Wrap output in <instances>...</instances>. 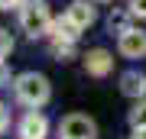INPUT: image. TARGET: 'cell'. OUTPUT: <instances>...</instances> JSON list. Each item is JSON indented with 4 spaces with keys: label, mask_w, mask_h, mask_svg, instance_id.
<instances>
[{
    "label": "cell",
    "mask_w": 146,
    "mask_h": 139,
    "mask_svg": "<svg viewBox=\"0 0 146 139\" xmlns=\"http://www.w3.org/2000/svg\"><path fill=\"white\" fill-rule=\"evenodd\" d=\"M84 68H88V74H94V78H104L110 68H114V58H110L104 49H94V52L84 55Z\"/></svg>",
    "instance_id": "6"
},
{
    "label": "cell",
    "mask_w": 146,
    "mask_h": 139,
    "mask_svg": "<svg viewBox=\"0 0 146 139\" xmlns=\"http://www.w3.org/2000/svg\"><path fill=\"white\" fill-rule=\"evenodd\" d=\"M94 136H98L94 120L81 117V113H72L58 123V139H94Z\"/></svg>",
    "instance_id": "3"
},
{
    "label": "cell",
    "mask_w": 146,
    "mask_h": 139,
    "mask_svg": "<svg viewBox=\"0 0 146 139\" xmlns=\"http://www.w3.org/2000/svg\"><path fill=\"white\" fill-rule=\"evenodd\" d=\"M7 81H10V71H7V65L0 62V84H7Z\"/></svg>",
    "instance_id": "14"
},
{
    "label": "cell",
    "mask_w": 146,
    "mask_h": 139,
    "mask_svg": "<svg viewBox=\"0 0 146 139\" xmlns=\"http://www.w3.org/2000/svg\"><path fill=\"white\" fill-rule=\"evenodd\" d=\"M7 126H10V113H7V107H3V103H0V133H3Z\"/></svg>",
    "instance_id": "13"
},
{
    "label": "cell",
    "mask_w": 146,
    "mask_h": 139,
    "mask_svg": "<svg viewBox=\"0 0 146 139\" xmlns=\"http://www.w3.org/2000/svg\"><path fill=\"white\" fill-rule=\"evenodd\" d=\"M133 139H146V126H133Z\"/></svg>",
    "instance_id": "15"
},
{
    "label": "cell",
    "mask_w": 146,
    "mask_h": 139,
    "mask_svg": "<svg viewBox=\"0 0 146 139\" xmlns=\"http://www.w3.org/2000/svg\"><path fill=\"white\" fill-rule=\"evenodd\" d=\"M46 133H49V123H46L42 113H26L23 117V123H20L23 139H46Z\"/></svg>",
    "instance_id": "5"
},
{
    "label": "cell",
    "mask_w": 146,
    "mask_h": 139,
    "mask_svg": "<svg viewBox=\"0 0 146 139\" xmlns=\"http://www.w3.org/2000/svg\"><path fill=\"white\" fill-rule=\"evenodd\" d=\"M20 0H0V10H10V7H16Z\"/></svg>",
    "instance_id": "16"
},
{
    "label": "cell",
    "mask_w": 146,
    "mask_h": 139,
    "mask_svg": "<svg viewBox=\"0 0 146 139\" xmlns=\"http://www.w3.org/2000/svg\"><path fill=\"white\" fill-rule=\"evenodd\" d=\"M107 26H110V32H127V29H130V26H127V13H114V16H110V20H107Z\"/></svg>",
    "instance_id": "9"
},
{
    "label": "cell",
    "mask_w": 146,
    "mask_h": 139,
    "mask_svg": "<svg viewBox=\"0 0 146 139\" xmlns=\"http://www.w3.org/2000/svg\"><path fill=\"white\" fill-rule=\"evenodd\" d=\"M16 97L23 103H29V107H39V103L49 100V81L42 74H20L16 78Z\"/></svg>",
    "instance_id": "1"
},
{
    "label": "cell",
    "mask_w": 146,
    "mask_h": 139,
    "mask_svg": "<svg viewBox=\"0 0 146 139\" xmlns=\"http://www.w3.org/2000/svg\"><path fill=\"white\" fill-rule=\"evenodd\" d=\"M10 49H13V39H10V32H7V29H0V62H3L7 55H10Z\"/></svg>",
    "instance_id": "11"
},
{
    "label": "cell",
    "mask_w": 146,
    "mask_h": 139,
    "mask_svg": "<svg viewBox=\"0 0 146 139\" xmlns=\"http://www.w3.org/2000/svg\"><path fill=\"white\" fill-rule=\"evenodd\" d=\"M120 91H123L127 97H143L146 94V78L136 74V71H127L123 78H120Z\"/></svg>",
    "instance_id": "8"
},
{
    "label": "cell",
    "mask_w": 146,
    "mask_h": 139,
    "mask_svg": "<svg viewBox=\"0 0 146 139\" xmlns=\"http://www.w3.org/2000/svg\"><path fill=\"white\" fill-rule=\"evenodd\" d=\"M20 23H23V29H26L33 39H36V36H46L49 26H52L49 7L42 3V0H29V3L23 7V13H20Z\"/></svg>",
    "instance_id": "2"
},
{
    "label": "cell",
    "mask_w": 146,
    "mask_h": 139,
    "mask_svg": "<svg viewBox=\"0 0 146 139\" xmlns=\"http://www.w3.org/2000/svg\"><path fill=\"white\" fill-rule=\"evenodd\" d=\"M120 52H123L127 58H140V55H146V32H140V29L120 32Z\"/></svg>",
    "instance_id": "4"
},
{
    "label": "cell",
    "mask_w": 146,
    "mask_h": 139,
    "mask_svg": "<svg viewBox=\"0 0 146 139\" xmlns=\"http://www.w3.org/2000/svg\"><path fill=\"white\" fill-rule=\"evenodd\" d=\"M68 20H72L75 26H78V29H88V26L94 23V7L91 3H84V0H75L72 7H68Z\"/></svg>",
    "instance_id": "7"
},
{
    "label": "cell",
    "mask_w": 146,
    "mask_h": 139,
    "mask_svg": "<svg viewBox=\"0 0 146 139\" xmlns=\"http://www.w3.org/2000/svg\"><path fill=\"white\" fill-rule=\"evenodd\" d=\"M130 123L133 126H146V103H136L130 110Z\"/></svg>",
    "instance_id": "10"
},
{
    "label": "cell",
    "mask_w": 146,
    "mask_h": 139,
    "mask_svg": "<svg viewBox=\"0 0 146 139\" xmlns=\"http://www.w3.org/2000/svg\"><path fill=\"white\" fill-rule=\"evenodd\" d=\"M130 13L133 16H146V0H130Z\"/></svg>",
    "instance_id": "12"
}]
</instances>
